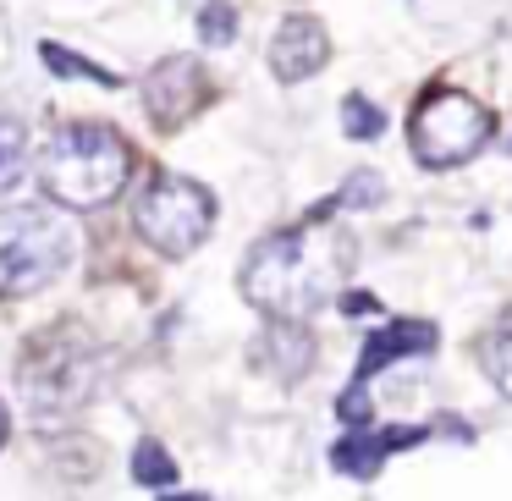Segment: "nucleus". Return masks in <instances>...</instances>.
<instances>
[{"label":"nucleus","mask_w":512,"mask_h":501,"mask_svg":"<svg viewBox=\"0 0 512 501\" xmlns=\"http://www.w3.org/2000/svg\"><path fill=\"white\" fill-rule=\"evenodd\" d=\"M336 419L342 424H353V430H364L369 424V397H364V380H353V386L336 397Z\"/></svg>","instance_id":"obj_19"},{"label":"nucleus","mask_w":512,"mask_h":501,"mask_svg":"<svg viewBox=\"0 0 512 501\" xmlns=\"http://www.w3.org/2000/svg\"><path fill=\"white\" fill-rule=\"evenodd\" d=\"M23 171H28V127L0 116V199L23 182Z\"/></svg>","instance_id":"obj_12"},{"label":"nucleus","mask_w":512,"mask_h":501,"mask_svg":"<svg viewBox=\"0 0 512 501\" xmlns=\"http://www.w3.org/2000/svg\"><path fill=\"white\" fill-rule=\"evenodd\" d=\"M6 435H12V413H6V402H0V446H6Z\"/></svg>","instance_id":"obj_21"},{"label":"nucleus","mask_w":512,"mask_h":501,"mask_svg":"<svg viewBox=\"0 0 512 501\" xmlns=\"http://www.w3.org/2000/svg\"><path fill=\"white\" fill-rule=\"evenodd\" d=\"M133 479H138V485H149V490L177 485V463H171V452H166L160 441H138V452H133Z\"/></svg>","instance_id":"obj_16"},{"label":"nucleus","mask_w":512,"mask_h":501,"mask_svg":"<svg viewBox=\"0 0 512 501\" xmlns=\"http://www.w3.org/2000/svg\"><path fill=\"white\" fill-rule=\"evenodd\" d=\"M347 265H353V237L325 221H303L259 237L243 254L237 287L270 320H309L342 292Z\"/></svg>","instance_id":"obj_1"},{"label":"nucleus","mask_w":512,"mask_h":501,"mask_svg":"<svg viewBox=\"0 0 512 501\" xmlns=\"http://www.w3.org/2000/svg\"><path fill=\"white\" fill-rule=\"evenodd\" d=\"M325 61H331V34L320 17H287L270 34V72L281 83H309Z\"/></svg>","instance_id":"obj_8"},{"label":"nucleus","mask_w":512,"mask_h":501,"mask_svg":"<svg viewBox=\"0 0 512 501\" xmlns=\"http://www.w3.org/2000/svg\"><path fill=\"white\" fill-rule=\"evenodd\" d=\"M496 133V116L463 89H430L408 116V149L424 171L468 166Z\"/></svg>","instance_id":"obj_5"},{"label":"nucleus","mask_w":512,"mask_h":501,"mask_svg":"<svg viewBox=\"0 0 512 501\" xmlns=\"http://www.w3.org/2000/svg\"><path fill=\"white\" fill-rule=\"evenodd\" d=\"M375 309V298H364V292H353V298H347V314H369Z\"/></svg>","instance_id":"obj_20"},{"label":"nucleus","mask_w":512,"mask_h":501,"mask_svg":"<svg viewBox=\"0 0 512 501\" xmlns=\"http://www.w3.org/2000/svg\"><path fill=\"white\" fill-rule=\"evenodd\" d=\"M39 56H45V67L56 72V78H89V83H100V89H122V78H116V72L94 67L89 56H67L56 39H45V45H39Z\"/></svg>","instance_id":"obj_15"},{"label":"nucleus","mask_w":512,"mask_h":501,"mask_svg":"<svg viewBox=\"0 0 512 501\" xmlns=\"http://www.w3.org/2000/svg\"><path fill=\"white\" fill-rule=\"evenodd\" d=\"M199 39L204 45H232L237 39V6L232 0H210L199 12Z\"/></svg>","instance_id":"obj_18"},{"label":"nucleus","mask_w":512,"mask_h":501,"mask_svg":"<svg viewBox=\"0 0 512 501\" xmlns=\"http://www.w3.org/2000/svg\"><path fill=\"white\" fill-rule=\"evenodd\" d=\"M375 199H380V177H375V171H353V182H347L342 193H331L325 204H314L309 221H320L325 210H347V204H375Z\"/></svg>","instance_id":"obj_17"},{"label":"nucleus","mask_w":512,"mask_h":501,"mask_svg":"<svg viewBox=\"0 0 512 501\" xmlns=\"http://www.w3.org/2000/svg\"><path fill=\"white\" fill-rule=\"evenodd\" d=\"M435 342H441V331H435L430 320H386V325H380V331L364 342V358H358V380H369L375 369L402 364V358L430 353Z\"/></svg>","instance_id":"obj_10"},{"label":"nucleus","mask_w":512,"mask_h":501,"mask_svg":"<svg viewBox=\"0 0 512 501\" xmlns=\"http://www.w3.org/2000/svg\"><path fill=\"white\" fill-rule=\"evenodd\" d=\"M133 149L105 122H67L39 155V182L67 210H105L127 188Z\"/></svg>","instance_id":"obj_2"},{"label":"nucleus","mask_w":512,"mask_h":501,"mask_svg":"<svg viewBox=\"0 0 512 501\" xmlns=\"http://www.w3.org/2000/svg\"><path fill=\"white\" fill-rule=\"evenodd\" d=\"M419 441H430V424H408V430H353L331 446V468L336 474H353V479H375L391 452H408Z\"/></svg>","instance_id":"obj_9"},{"label":"nucleus","mask_w":512,"mask_h":501,"mask_svg":"<svg viewBox=\"0 0 512 501\" xmlns=\"http://www.w3.org/2000/svg\"><path fill=\"white\" fill-rule=\"evenodd\" d=\"M342 133L353 138V144H375V138L386 133V111H380L369 94H342Z\"/></svg>","instance_id":"obj_13"},{"label":"nucleus","mask_w":512,"mask_h":501,"mask_svg":"<svg viewBox=\"0 0 512 501\" xmlns=\"http://www.w3.org/2000/svg\"><path fill=\"white\" fill-rule=\"evenodd\" d=\"M133 226L160 259H188L215 226V199L199 182L177 177V171H160V177H149V188L138 193Z\"/></svg>","instance_id":"obj_6"},{"label":"nucleus","mask_w":512,"mask_h":501,"mask_svg":"<svg viewBox=\"0 0 512 501\" xmlns=\"http://www.w3.org/2000/svg\"><path fill=\"white\" fill-rule=\"evenodd\" d=\"M479 364H485L490 380H496L501 397H512V314L485 336V347H479Z\"/></svg>","instance_id":"obj_14"},{"label":"nucleus","mask_w":512,"mask_h":501,"mask_svg":"<svg viewBox=\"0 0 512 501\" xmlns=\"http://www.w3.org/2000/svg\"><path fill=\"white\" fill-rule=\"evenodd\" d=\"M17 380H23V397L39 419H61V413L83 408L94 397V386H100V358H94V347L78 331L56 325V331L34 336L23 347Z\"/></svg>","instance_id":"obj_4"},{"label":"nucleus","mask_w":512,"mask_h":501,"mask_svg":"<svg viewBox=\"0 0 512 501\" xmlns=\"http://www.w3.org/2000/svg\"><path fill=\"white\" fill-rule=\"evenodd\" d=\"M254 364L276 380H303L314 369V336L298 320H270L254 347Z\"/></svg>","instance_id":"obj_11"},{"label":"nucleus","mask_w":512,"mask_h":501,"mask_svg":"<svg viewBox=\"0 0 512 501\" xmlns=\"http://www.w3.org/2000/svg\"><path fill=\"white\" fill-rule=\"evenodd\" d=\"M138 94H144V116L155 122V133H182L210 105V78L193 56H166L160 67L144 72Z\"/></svg>","instance_id":"obj_7"},{"label":"nucleus","mask_w":512,"mask_h":501,"mask_svg":"<svg viewBox=\"0 0 512 501\" xmlns=\"http://www.w3.org/2000/svg\"><path fill=\"white\" fill-rule=\"evenodd\" d=\"M166 501H210V496H166Z\"/></svg>","instance_id":"obj_22"},{"label":"nucleus","mask_w":512,"mask_h":501,"mask_svg":"<svg viewBox=\"0 0 512 501\" xmlns=\"http://www.w3.org/2000/svg\"><path fill=\"white\" fill-rule=\"evenodd\" d=\"M78 254V237L45 204H23V210L0 215V298H28L45 292Z\"/></svg>","instance_id":"obj_3"}]
</instances>
